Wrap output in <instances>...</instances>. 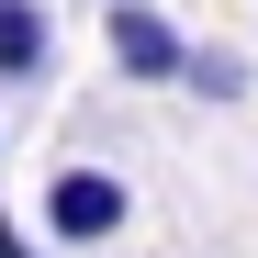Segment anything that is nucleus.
I'll list each match as a JSON object with an SVG mask.
<instances>
[{"mask_svg":"<svg viewBox=\"0 0 258 258\" xmlns=\"http://www.w3.org/2000/svg\"><path fill=\"white\" fill-rule=\"evenodd\" d=\"M0 258H45V236H23V213L0 202Z\"/></svg>","mask_w":258,"mask_h":258,"instance_id":"obj_5","label":"nucleus"},{"mask_svg":"<svg viewBox=\"0 0 258 258\" xmlns=\"http://www.w3.org/2000/svg\"><path fill=\"white\" fill-rule=\"evenodd\" d=\"M56 45V23H45V0H0V79H34Z\"/></svg>","mask_w":258,"mask_h":258,"instance_id":"obj_3","label":"nucleus"},{"mask_svg":"<svg viewBox=\"0 0 258 258\" xmlns=\"http://www.w3.org/2000/svg\"><path fill=\"white\" fill-rule=\"evenodd\" d=\"M236 79H247V68H236L225 45H191V90H202V101H236Z\"/></svg>","mask_w":258,"mask_h":258,"instance_id":"obj_4","label":"nucleus"},{"mask_svg":"<svg viewBox=\"0 0 258 258\" xmlns=\"http://www.w3.org/2000/svg\"><path fill=\"white\" fill-rule=\"evenodd\" d=\"M101 45H112L123 79H146V90L191 79V45H180V23H168L157 0H101Z\"/></svg>","mask_w":258,"mask_h":258,"instance_id":"obj_1","label":"nucleus"},{"mask_svg":"<svg viewBox=\"0 0 258 258\" xmlns=\"http://www.w3.org/2000/svg\"><path fill=\"white\" fill-rule=\"evenodd\" d=\"M123 213H135V191H123L112 168H56V180H45V236H56V247L123 236Z\"/></svg>","mask_w":258,"mask_h":258,"instance_id":"obj_2","label":"nucleus"}]
</instances>
